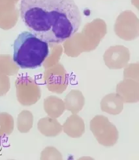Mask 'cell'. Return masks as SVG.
<instances>
[{
  "label": "cell",
  "mask_w": 139,
  "mask_h": 160,
  "mask_svg": "<svg viewBox=\"0 0 139 160\" xmlns=\"http://www.w3.org/2000/svg\"><path fill=\"white\" fill-rule=\"evenodd\" d=\"M49 54L48 43L31 32L20 33L13 44V61L23 69H35Z\"/></svg>",
  "instance_id": "7a4b0ae2"
},
{
  "label": "cell",
  "mask_w": 139,
  "mask_h": 160,
  "mask_svg": "<svg viewBox=\"0 0 139 160\" xmlns=\"http://www.w3.org/2000/svg\"><path fill=\"white\" fill-rule=\"evenodd\" d=\"M20 11L30 32L50 44L71 38L82 23L74 0H21Z\"/></svg>",
  "instance_id": "6da1fadb"
}]
</instances>
